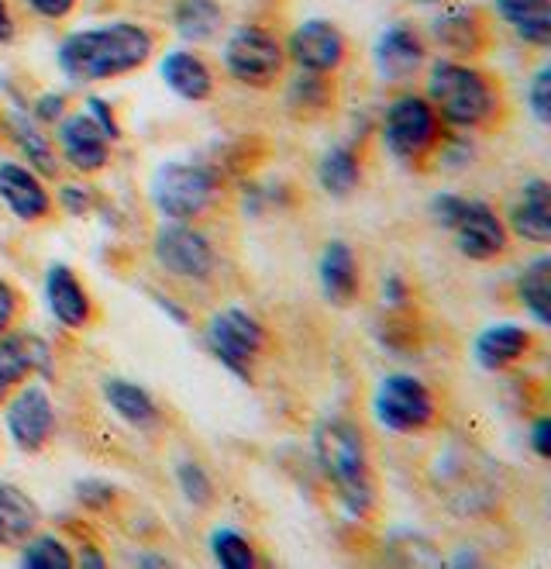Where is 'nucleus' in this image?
<instances>
[{
  "label": "nucleus",
  "mask_w": 551,
  "mask_h": 569,
  "mask_svg": "<svg viewBox=\"0 0 551 569\" xmlns=\"http://www.w3.org/2000/svg\"><path fill=\"white\" fill-rule=\"evenodd\" d=\"M152 52L156 36L146 24L108 21L66 36L56 49V62L62 77H69L73 83H108L142 70Z\"/></svg>",
  "instance_id": "nucleus-1"
},
{
  "label": "nucleus",
  "mask_w": 551,
  "mask_h": 569,
  "mask_svg": "<svg viewBox=\"0 0 551 569\" xmlns=\"http://www.w3.org/2000/svg\"><path fill=\"white\" fill-rule=\"evenodd\" d=\"M314 456L341 508L352 518H365L375 508V483L362 431L344 418L321 421L314 428Z\"/></svg>",
  "instance_id": "nucleus-2"
},
{
  "label": "nucleus",
  "mask_w": 551,
  "mask_h": 569,
  "mask_svg": "<svg viewBox=\"0 0 551 569\" xmlns=\"http://www.w3.org/2000/svg\"><path fill=\"white\" fill-rule=\"evenodd\" d=\"M424 100L444 124L462 128V131L490 124L500 108V97H497V87L490 83V77L462 59L431 62Z\"/></svg>",
  "instance_id": "nucleus-3"
},
{
  "label": "nucleus",
  "mask_w": 551,
  "mask_h": 569,
  "mask_svg": "<svg viewBox=\"0 0 551 569\" xmlns=\"http://www.w3.org/2000/svg\"><path fill=\"white\" fill-rule=\"evenodd\" d=\"M152 208L166 221H197L211 211L218 197V180L197 162H162L149 183Z\"/></svg>",
  "instance_id": "nucleus-4"
},
{
  "label": "nucleus",
  "mask_w": 551,
  "mask_h": 569,
  "mask_svg": "<svg viewBox=\"0 0 551 569\" xmlns=\"http://www.w3.org/2000/svg\"><path fill=\"white\" fill-rule=\"evenodd\" d=\"M383 146L393 159L400 162H418L424 159L438 136H441V118L434 114V108L418 93H400L397 100H390V108L383 114Z\"/></svg>",
  "instance_id": "nucleus-5"
},
{
  "label": "nucleus",
  "mask_w": 551,
  "mask_h": 569,
  "mask_svg": "<svg viewBox=\"0 0 551 569\" xmlns=\"http://www.w3.org/2000/svg\"><path fill=\"white\" fill-rule=\"evenodd\" d=\"M287 49L272 31L259 24H241L224 42V70L234 83L246 87H272L283 77Z\"/></svg>",
  "instance_id": "nucleus-6"
},
{
  "label": "nucleus",
  "mask_w": 551,
  "mask_h": 569,
  "mask_svg": "<svg viewBox=\"0 0 551 569\" xmlns=\"http://www.w3.org/2000/svg\"><path fill=\"white\" fill-rule=\"evenodd\" d=\"M152 256L169 277L207 283L214 277V246L203 231L193 228V221H166L152 236Z\"/></svg>",
  "instance_id": "nucleus-7"
},
{
  "label": "nucleus",
  "mask_w": 551,
  "mask_h": 569,
  "mask_svg": "<svg viewBox=\"0 0 551 569\" xmlns=\"http://www.w3.org/2000/svg\"><path fill=\"white\" fill-rule=\"evenodd\" d=\"M434 397L431 390L410 373H390L379 380L375 397H372V415L379 428L397 431V435H413L424 431L434 421Z\"/></svg>",
  "instance_id": "nucleus-8"
},
{
  "label": "nucleus",
  "mask_w": 551,
  "mask_h": 569,
  "mask_svg": "<svg viewBox=\"0 0 551 569\" xmlns=\"http://www.w3.org/2000/svg\"><path fill=\"white\" fill-rule=\"evenodd\" d=\"M207 349L214 352V359L224 366V370H231L241 380H249L252 362L266 349V328L249 311L224 308L211 318V325H207Z\"/></svg>",
  "instance_id": "nucleus-9"
},
{
  "label": "nucleus",
  "mask_w": 551,
  "mask_h": 569,
  "mask_svg": "<svg viewBox=\"0 0 551 569\" xmlns=\"http://www.w3.org/2000/svg\"><path fill=\"white\" fill-rule=\"evenodd\" d=\"M4 428L14 449L42 452L56 431V405L42 383H21L4 400Z\"/></svg>",
  "instance_id": "nucleus-10"
},
{
  "label": "nucleus",
  "mask_w": 551,
  "mask_h": 569,
  "mask_svg": "<svg viewBox=\"0 0 551 569\" xmlns=\"http://www.w3.org/2000/svg\"><path fill=\"white\" fill-rule=\"evenodd\" d=\"M287 59L303 73H321L331 77L341 70L344 56H349V39L341 36V28L324 18H310L297 24L287 39Z\"/></svg>",
  "instance_id": "nucleus-11"
},
{
  "label": "nucleus",
  "mask_w": 551,
  "mask_h": 569,
  "mask_svg": "<svg viewBox=\"0 0 551 569\" xmlns=\"http://www.w3.org/2000/svg\"><path fill=\"white\" fill-rule=\"evenodd\" d=\"M448 231L455 236V249L472 262L497 259L510 246L507 224L500 221V214L490 204H482V200H465Z\"/></svg>",
  "instance_id": "nucleus-12"
},
{
  "label": "nucleus",
  "mask_w": 551,
  "mask_h": 569,
  "mask_svg": "<svg viewBox=\"0 0 551 569\" xmlns=\"http://www.w3.org/2000/svg\"><path fill=\"white\" fill-rule=\"evenodd\" d=\"M56 139L62 159L80 173H100L111 159V139L103 136V128L90 118V111L62 114L56 121Z\"/></svg>",
  "instance_id": "nucleus-13"
},
{
  "label": "nucleus",
  "mask_w": 551,
  "mask_h": 569,
  "mask_svg": "<svg viewBox=\"0 0 551 569\" xmlns=\"http://www.w3.org/2000/svg\"><path fill=\"white\" fill-rule=\"evenodd\" d=\"M424 59H428L424 39L410 24H403V21H397V24L379 31V39L372 46L375 73H379V80H387V83H400V80L418 77Z\"/></svg>",
  "instance_id": "nucleus-14"
},
{
  "label": "nucleus",
  "mask_w": 551,
  "mask_h": 569,
  "mask_svg": "<svg viewBox=\"0 0 551 569\" xmlns=\"http://www.w3.org/2000/svg\"><path fill=\"white\" fill-rule=\"evenodd\" d=\"M431 39L444 52H452V59H469V56L487 52V46H490V21L482 18L479 8H469V4L444 8L431 21Z\"/></svg>",
  "instance_id": "nucleus-15"
},
{
  "label": "nucleus",
  "mask_w": 551,
  "mask_h": 569,
  "mask_svg": "<svg viewBox=\"0 0 551 569\" xmlns=\"http://www.w3.org/2000/svg\"><path fill=\"white\" fill-rule=\"evenodd\" d=\"M0 200L18 221H42L52 211V197L42 187L39 173L18 162H0Z\"/></svg>",
  "instance_id": "nucleus-16"
},
{
  "label": "nucleus",
  "mask_w": 551,
  "mask_h": 569,
  "mask_svg": "<svg viewBox=\"0 0 551 569\" xmlns=\"http://www.w3.org/2000/svg\"><path fill=\"white\" fill-rule=\"evenodd\" d=\"M46 305L52 311V318L66 328H87L93 305L87 287L77 280V273L69 270L66 262H52L46 273Z\"/></svg>",
  "instance_id": "nucleus-17"
},
{
  "label": "nucleus",
  "mask_w": 551,
  "mask_h": 569,
  "mask_svg": "<svg viewBox=\"0 0 551 569\" xmlns=\"http://www.w3.org/2000/svg\"><path fill=\"white\" fill-rule=\"evenodd\" d=\"M0 366H4L14 383H24L31 377L49 380L52 349L42 335H34V331H4L0 335Z\"/></svg>",
  "instance_id": "nucleus-18"
},
{
  "label": "nucleus",
  "mask_w": 551,
  "mask_h": 569,
  "mask_svg": "<svg viewBox=\"0 0 551 569\" xmlns=\"http://www.w3.org/2000/svg\"><path fill=\"white\" fill-rule=\"evenodd\" d=\"M318 283L331 308H349L359 293V262L349 242L331 239L318 259Z\"/></svg>",
  "instance_id": "nucleus-19"
},
{
  "label": "nucleus",
  "mask_w": 551,
  "mask_h": 569,
  "mask_svg": "<svg viewBox=\"0 0 551 569\" xmlns=\"http://www.w3.org/2000/svg\"><path fill=\"white\" fill-rule=\"evenodd\" d=\"M159 77L162 83L190 100V104H203V100H211L214 93V73L211 66L203 62V56L190 52V49H172L159 59Z\"/></svg>",
  "instance_id": "nucleus-20"
},
{
  "label": "nucleus",
  "mask_w": 551,
  "mask_h": 569,
  "mask_svg": "<svg viewBox=\"0 0 551 569\" xmlns=\"http://www.w3.org/2000/svg\"><path fill=\"white\" fill-rule=\"evenodd\" d=\"M510 228L524 242L534 246L551 242V187L544 177H534L521 187V200L510 211Z\"/></svg>",
  "instance_id": "nucleus-21"
},
{
  "label": "nucleus",
  "mask_w": 551,
  "mask_h": 569,
  "mask_svg": "<svg viewBox=\"0 0 551 569\" xmlns=\"http://www.w3.org/2000/svg\"><path fill=\"white\" fill-rule=\"evenodd\" d=\"M531 349V331L513 325V321H497L487 331H479V339L472 346V356L482 370H507L510 362H517L524 352Z\"/></svg>",
  "instance_id": "nucleus-22"
},
{
  "label": "nucleus",
  "mask_w": 551,
  "mask_h": 569,
  "mask_svg": "<svg viewBox=\"0 0 551 569\" xmlns=\"http://www.w3.org/2000/svg\"><path fill=\"white\" fill-rule=\"evenodd\" d=\"M493 11L521 42L534 49L551 46V0H493Z\"/></svg>",
  "instance_id": "nucleus-23"
},
{
  "label": "nucleus",
  "mask_w": 551,
  "mask_h": 569,
  "mask_svg": "<svg viewBox=\"0 0 551 569\" xmlns=\"http://www.w3.org/2000/svg\"><path fill=\"white\" fill-rule=\"evenodd\" d=\"M42 521L39 505L14 483H0V549H18Z\"/></svg>",
  "instance_id": "nucleus-24"
},
{
  "label": "nucleus",
  "mask_w": 551,
  "mask_h": 569,
  "mask_svg": "<svg viewBox=\"0 0 551 569\" xmlns=\"http://www.w3.org/2000/svg\"><path fill=\"white\" fill-rule=\"evenodd\" d=\"M103 400H108V408L128 421L131 428H156L159 425V408L149 390H142L131 380H121V377H108L103 380Z\"/></svg>",
  "instance_id": "nucleus-25"
},
{
  "label": "nucleus",
  "mask_w": 551,
  "mask_h": 569,
  "mask_svg": "<svg viewBox=\"0 0 551 569\" xmlns=\"http://www.w3.org/2000/svg\"><path fill=\"white\" fill-rule=\"evenodd\" d=\"M224 24V8L218 0H177L172 4V28L190 46L211 42Z\"/></svg>",
  "instance_id": "nucleus-26"
},
{
  "label": "nucleus",
  "mask_w": 551,
  "mask_h": 569,
  "mask_svg": "<svg viewBox=\"0 0 551 569\" xmlns=\"http://www.w3.org/2000/svg\"><path fill=\"white\" fill-rule=\"evenodd\" d=\"M8 131L21 156L28 159V170L39 177H56L59 162H56V146L49 139V131L39 128V121H31L28 114H8Z\"/></svg>",
  "instance_id": "nucleus-27"
},
{
  "label": "nucleus",
  "mask_w": 551,
  "mask_h": 569,
  "mask_svg": "<svg viewBox=\"0 0 551 569\" xmlns=\"http://www.w3.org/2000/svg\"><path fill=\"white\" fill-rule=\"evenodd\" d=\"M517 297H521L524 311L541 325L551 328V259L538 256L528 262V270L517 280Z\"/></svg>",
  "instance_id": "nucleus-28"
},
{
  "label": "nucleus",
  "mask_w": 551,
  "mask_h": 569,
  "mask_svg": "<svg viewBox=\"0 0 551 569\" xmlns=\"http://www.w3.org/2000/svg\"><path fill=\"white\" fill-rule=\"evenodd\" d=\"M362 180V162L349 146H334L318 162V183L331 197H349Z\"/></svg>",
  "instance_id": "nucleus-29"
},
{
  "label": "nucleus",
  "mask_w": 551,
  "mask_h": 569,
  "mask_svg": "<svg viewBox=\"0 0 551 569\" xmlns=\"http://www.w3.org/2000/svg\"><path fill=\"white\" fill-rule=\"evenodd\" d=\"M18 549H21L18 562L28 569H69L73 566V552H69V546L62 539H56V535H28Z\"/></svg>",
  "instance_id": "nucleus-30"
},
{
  "label": "nucleus",
  "mask_w": 551,
  "mask_h": 569,
  "mask_svg": "<svg viewBox=\"0 0 551 569\" xmlns=\"http://www.w3.org/2000/svg\"><path fill=\"white\" fill-rule=\"evenodd\" d=\"M211 556L224 569H252L259 562L252 542L234 528H214L211 531Z\"/></svg>",
  "instance_id": "nucleus-31"
},
{
  "label": "nucleus",
  "mask_w": 551,
  "mask_h": 569,
  "mask_svg": "<svg viewBox=\"0 0 551 569\" xmlns=\"http://www.w3.org/2000/svg\"><path fill=\"white\" fill-rule=\"evenodd\" d=\"M328 100H331V87H328V77H321V73L300 70L287 87V104L293 111H303V114L328 108Z\"/></svg>",
  "instance_id": "nucleus-32"
},
{
  "label": "nucleus",
  "mask_w": 551,
  "mask_h": 569,
  "mask_svg": "<svg viewBox=\"0 0 551 569\" xmlns=\"http://www.w3.org/2000/svg\"><path fill=\"white\" fill-rule=\"evenodd\" d=\"M177 483H180V490H183V497L190 500L193 508H207L214 500V483H211V477H207V470L200 462H193V459H183L180 466H177Z\"/></svg>",
  "instance_id": "nucleus-33"
},
{
  "label": "nucleus",
  "mask_w": 551,
  "mask_h": 569,
  "mask_svg": "<svg viewBox=\"0 0 551 569\" xmlns=\"http://www.w3.org/2000/svg\"><path fill=\"white\" fill-rule=\"evenodd\" d=\"M528 111L534 114V121L541 128L551 124V70L541 66V70L531 77V87H528Z\"/></svg>",
  "instance_id": "nucleus-34"
},
{
  "label": "nucleus",
  "mask_w": 551,
  "mask_h": 569,
  "mask_svg": "<svg viewBox=\"0 0 551 569\" xmlns=\"http://www.w3.org/2000/svg\"><path fill=\"white\" fill-rule=\"evenodd\" d=\"M77 500L83 508H108L114 500V487L108 480H83L77 483Z\"/></svg>",
  "instance_id": "nucleus-35"
},
{
  "label": "nucleus",
  "mask_w": 551,
  "mask_h": 569,
  "mask_svg": "<svg viewBox=\"0 0 551 569\" xmlns=\"http://www.w3.org/2000/svg\"><path fill=\"white\" fill-rule=\"evenodd\" d=\"M18 311H21V297L18 290L0 277V335L11 331V325L18 321Z\"/></svg>",
  "instance_id": "nucleus-36"
},
{
  "label": "nucleus",
  "mask_w": 551,
  "mask_h": 569,
  "mask_svg": "<svg viewBox=\"0 0 551 569\" xmlns=\"http://www.w3.org/2000/svg\"><path fill=\"white\" fill-rule=\"evenodd\" d=\"M31 14H39L46 21H62L77 11V0H24Z\"/></svg>",
  "instance_id": "nucleus-37"
},
{
  "label": "nucleus",
  "mask_w": 551,
  "mask_h": 569,
  "mask_svg": "<svg viewBox=\"0 0 551 569\" xmlns=\"http://www.w3.org/2000/svg\"><path fill=\"white\" fill-rule=\"evenodd\" d=\"M462 204H465V197H459V193H438L431 200V214H434V221L441 228H452V221L462 211Z\"/></svg>",
  "instance_id": "nucleus-38"
},
{
  "label": "nucleus",
  "mask_w": 551,
  "mask_h": 569,
  "mask_svg": "<svg viewBox=\"0 0 551 569\" xmlns=\"http://www.w3.org/2000/svg\"><path fill=\"white\" fill-rule=\"evenodd\" d=\"M59 200H62V208H66L69 214H73V218H83V214L90 211V204H93L90 190L80 187V183H66L62 193H59Z\"/></svg>",
  "instance_id": "nucleus-39"
},
{
  "label": "nucleus",
  "mask_w": 551,
  "mask_h": 569,
  "mask_svg": "<svg viewBox=\"0 0 551 569\" xmlns=\"http://www.w3.org/2000/svg\"><path fill=\"white\" fill-rule=\"evenodd\" d=\"M87 111H90V118L103 128V136H108L111 142H118V139H121V124H118V118L111 114V108L103 104L100 97H90V100H87Z\"/></svg>",
  "instance_id": "nucleus-40"
},
{
  "label": "nucleus",
  "mask_w": 551,
  "mask_h": 569,
  "mask_svg": "<svg viewBox=\"0 0 551 569\" xmlns=\"http://www.w3.org/2000/svg\"><path fill=\"white\" fill-rule=\"evenodd\" d=\"M62 114H66L62 93H46V97H39V104H34V121H42V124H56Z\"/></svg>",
  "instance_id": "nucleus-41"
},
{
  "label": "nucleus",
  "mask_w": 551,
  "mask_h": 569,
  "mask_svg": "<svg viewBox=\"0 0 551 569\" xmlns=\"http://www.w3.org/2000/svg\"><path fill=\"white\" fill-rule=\"evenodd\" d=\"M531 449L538 459H551V418L541 415L531 428Z\"/></svg>",
  "instance_id": "nucleus-42"
},
{
  "label": "nucleus",
  "mask_w": 551,
  "mask_h": 569,
  "mask_svg": "<svg viewBox=\"0 0 551 569\" xmlns=\"http://www.w3.org/2000/svg\"><path fill=\"white\" fill-rule=\"evenodd\" d=\"M14 42V14L8 0H0V46Z\"/></svg>",
  "instance_id": "nucleus-43"
},
{
  "label": "nucleus",
  "mask_w": 551,
  "mask_h": 569,
  "mask_svg": "<svg viewBox=\"0 0 551 569\" xmlns=\"http://www.w3.org/2000/svg\"><path fill=\"white\" fill-rule=\"evenodd\" d=\"M403 297H407L403 280H400V277H390V280L383 283V300H390V305H403Z\"/></svg>",
  "instance_id": "nucleus-44"
},
{
  "label": "nucleus",
  "mask_w": 551,
  "mask_h": 569,
  "mask_svg": "<svg viewBox=\"0 0 551 569\" xmlns=\"http://www.w3.org/2000/svg\"><path fill=\"white\" fill-rule=\"evenodd\" d=\"M159 300V308L166 311V315H172V318H177V325H187V311H180L177 305H172V300H166V297H156Z\"/></svg>",
  "instance_id": "nucleus-45"
},
{
  "label": "nucleus",
  "mask_w": 551,
  "mask_h": 569,
  "mask_svg": "<svg viewBox=\"0 0 551 569\" xmlns=\"http://www.w3.org/2000/svg\"><path fill=\"white\" fill-rule=\"evenodd\" d=\"M131 566H169V559L166 556H146V552H138L134 559H131Z\"/></svg>",
  "instance_id": "nucleus-46"
},
{
  "label": "nucleus",
  "mask_w": 551,
  "mask_h": 569,
  "mask_svg": "<svg viewBox=\"0 0 551 569\" xmlns=\"http://www.w3.org/2000/svg\"><path fill=\"white\" fill-rule=\"evenodd\" d=\"M11 387H14V380L8 377V370H4V366H0V405H4V400H8Z\"/></svg>",
  "instance_id": "nucleus-47"
},
{
  "label": "nucleus",
  "mask_w": 551,
  "mask_h": 569,
  "mask_svg": "<svg viewBox=\"0 0 551 569\" xmlns=\"http://www.w3.org/2000/svg\"><path fill=\"white\" fill-rule=\"evenodd\" d=\"M413 4H441V0H413Z\"/></svg>",
  "instance_id": "nucleus-48"
}]
</instances>
